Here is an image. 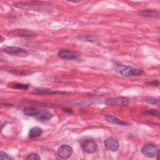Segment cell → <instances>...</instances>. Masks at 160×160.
Here are the masks:
<instances>
[{
    "mask_svg": "<svg viewBox=\"0 0 160 160\" xmlns=\"http://www.w3.org/2000/svg\"><path fill=\"white\" fill-rule=\"evenodd\" d=\"M144 114L147 115H151V116H159V111L155 109H148L144 112Z\"/></svg>",
    "mask_w": 160,
    "mask_h": 160,
    "instance_id": "obj_18",
    "label": "cell"
},
{
    "mask_svg": "<svg viewBox=\"0 0 160 160\" xmlns=\"http://www.w3.org/2000/svg\"><path fill=\"white\" fill-rule=\"evenodd\" d=\"M58 56L64 59H76L79 54L74 51L70 50H61L58 52Z\"/></svg>",
    "mask_w": 160,
    "mask_h": 160,
    "instance_id": "obj_9",
    "label": "cell"
},
{
    "mask_svg": "<svg viewBox=\"0 0 160 160\" xmlns=\"http://www.w3.org/2000/svg\"><path fill=\"white\" fill-rule=\"evenodd\" d=\"M42 130L39 127H33L32 128L29 132V136L31 138H37L41 135Z\"/></svg>",
    "mask_w": 160,
    "mask_h": 160,
    "instance_id": "obj_14",
    "label": "cell"
},
{
    "mask_svg": "<svg viewBox=\"0 0 160 160\" xmlns=\"http://www.w3.org/2000/svg\"><path fill=\"white\" fill-rule=\"evenodd\" d=\"M31 93L36 94H64V93H66V92L40 89H37L34 91V92H32Z\"/></svg>",
    "mask_w": 160,
    "mask_h": 160,
    "instance_id": "obj_13",
    "label": "cell"
},
{
    "mask_svg": "<svg viewBox=\"0 0 160 160\" xmlns=\"http://www.w3.org/2000/svg\"><path fill=\"white\" fill-rule=\"evenodd\" d=\"M138 14L147 18H158L159 16V12L152 9H144L138 12Z\"/></svg>",
    "mask_w": 160,
    "mask_h": 160,
    "instance_id": "obj_11",
    "label": "cell"
},
{
    "mask_svg": "<svg viewBox=\"0 0 160 160\" xmlns=\"http://www.w3.org/2000/svg\"><path fill=\"white\" fill-rule=\"evenodd\" d=\"M0 159L1 160L2 159H12V158H11L8 154H6V152H3V151H1L0 152Z\"/></svg>",
    "mask_w": 160,
    "mask_h": 160,
    "instance_id": "obj_20",
    "label": "cell"
},
{
    "mask_svg": "<svg viewBox=\"0 0 160 160\" xmlns=\"http://www.w3.org/2000/svg\"><path fill=\"white\" fill-rule=\"evenodd\" d=\"M104 144L107 149L112 152H115L118 151L119 147L118 141L112 137H109L107 138L104 141Z\"/></svg>",
    "mask_w": 160,
    "mask_h": 160,
    "instance_id": "obj_8",
    "label": "cell"
},
{
    "mask_svg": "<svg viewBox=\"0 0 160 160\" xmlns=\"http://www.w3.org/2000/svg\"><path fill=\"white\" fill-rule=\"evenodd\" d=\"M72 152L73 149L71 146L68 144H63L58 148L57 154L59 158L66 159L71 156Z\"/></svg>",
    "mask_w": 160,
    "mask_h": 160,
    "instance_id": "obj_6",
    "label": "cell"
},
{
    "mask_svg": "<svg viewBox=\"0 0 160 160\" xmlns=\"http://www.w3.org/2000/svg\"><path fill=\"white\" fill-rule=\"evenodd\" d=\"M141 101L148 102L149 104H155L157 106L159 105V101L158 99L153 98V97H149V96H146V97H142L141 98Z\"/></svg>",
    "mask_w": 160,
    "mask_h": 160,
    "instance_id": "obj_16",
    "label": "cell"
},
{
    "mask_svg": "<svg viewBox=\"0 0 160 160\" xmlns=\"http://www.w3.org/2000/svg\"><path fill=\"white\" fill-rule=\"evenodd\" d=\"M23 112H24V114L26 116H33V117H34L37 114V113L38 112L37 109H36L35 108H32V107H26V108H25L23 110Z\"/></svg>",
    "mask_w": 160,
    "mask_h": 160,
    "instance_id": "obj_15",
    "label": "cell"
},
{
    "mask_svg": "<svg viewBox=\"0 0 160 160\" xmlns=\"http://www.w3.org/2000/svg\"><path fill=\"white\" fill-rule=\"evenodd\" d=\"M129 99L127 97L118 96L110 98L105 101V103L109 106H127L129 103Z\"/></svg>",
    "mask_w": 160,
    "mask_h": 160,
    "instance_id": "obj_5",
    "label": "cell"
},
{
    "mask_svg": "<svg viewBox=\"0 0 160 160\" xmlns=\"http://www.w3.org/2000/svg\"><path fill=\"white\" fill-rule=\"evenodd\" d=\"M2 51L6 54L20 58H25L29 55L28 51L26 49L17 46H6L2 49Z\"/></svg>",
    "mask_w": 160,
    "mask_h": 160,
    "instance_id": "obj_2",
    "label": "cell"
},
{
    "mask_svg": "<svg viewBox=\"0 0 160 160\" xmlns=\"http://www.w3.org/2000/svg\"><path fill=\"white\" fill-rule=\"evenodd\" d=\"M9 34L16 37L32 38L37 36V34L32 30L26 29H15L9 31Z\"/></svg>",
    "mask_w": 160,
    "mask_h": 160,
    "instance_id": "obj_4",
    "label": "cell"
},
{
    "mask_svg": "<svg viewBox=\"0 0 160 160\" xmlns=\"http://www.w3.org/2000/svg\"><path fill=\"white\" fill-rule=\"evenodd\" d=\"M26 159H33V160H36V159L39 160V159H41V158L38 154L31 153L26 157Z\"/></svg>",
    "mask_w": 160,
    "mask_h": 160,
    "instance_id": "obj_19",
    "label": "cell"
},
{
    "mask_svg": "<svg viewBox=\"0 0 160 160\" xmlns=\"http://www.w3.org/2000/svg\"><path fill=\"white\" fill-rule=\"evenodd\" d=\"M115 69L118 73L124 77L141 76L143 73V71L141 69H135L132 67L122 64H116Z\"/></svg>",
    "mask_w": 160,
    "mask_h": 160,
    "instance_id": "obj_1",
    "label": "cell"
},
{
    "mask_svg": "<svg viewBox=\"0 0 160 160\" xmlns=\"http://www.w3.org/2000/svg\"><path fill=\"white\" fill-rule=\"evenodd\" d=\"M104 119H106V121H108L110 123H112V124L119 125V126H125L126 125V123L122 121L118 118H116L114 116H112V115L107 114L104 116Z\"/></svg>",
    "mask_w": 160,
    "mask_h": 160,
    "instance_id": "obj_12",
    "label": "cell"
},
{
    "mask_svg": "<svg viewBox=\"0 0 160 160\" xmlns=\"http://www.w3.org/2000/svg\"><path fill=\"white\" fill-rule=\"evenodd\" d=\"M3 41V38H2V36H1V42Z\"/></svg>",
    "mask_w": 160,
    "mask_h": 160,
    "instance_id": "obj_22",
    "label": "cell"
},
{
    "mask_svg": "<svg viewBox=\"0 0 160 160\" xmlns=\"http://www.w3.org/2000/svg\"><path fill=\"white\" fill-rule=\"evenodd\" d=\"M142 154L148 158H154L159 155V150L156 145L152 143L144 144L141 148Z\"/></svg>",
    "mask_w": 160,
    "mask_h": 160,
    "instance_id": "obj_3",
    "label": "cell"
},
{
    "mask_svg": "<svg viewBox=\"0 0 160 160\" xmlns=\"http://www.w3.org/2000/svg\"><path fill=\"white\" fill-rule=\"evenodd\" d=\"M149 84H151V85H152V86H158V85H159V82H158V81L154 80V81H153L149 82Z\"/></svg>",
    "mask_w": 160,
    "mask_h": 160,
    "instance_id": "obj_21",
    "label": "cell"
},
{
    "mask_svg": "<svg viewBox=\"0 0 160 160\" xmlns=\"http://www.w3.org/2000/svg\"><path fill=\"white\" fill-rule=\"evenodd\" d=\"M82 149L86 153H93L98 149L97 143L92 139H87L82 144Z\"/></svg>",
    "mask_w": 160,
    "mask_h": 160,
    "instance_id": "obj_7",
    "label": "cell"
},
{
    "mask_svg": "<svg viewBox=\"0 0 160 160\" xmlns=\"http://www.w3.org/2000/svg\"><path fill=\"white\" fill-rule=\"evenodd\" d=\"M34 117L38 120L42 122H44V121H48L50 119H51V118L52 117V115L50 112L48 111H42L41 112H38Z\"/></svg>",
    "mask_w": 160,
    "mask_h": 160,
    "instance_id": "obj_10",
    "label": "cell"
},
{
    "mask_svg": "<svg viewBox=\"0 0 160 160\" xmlns=\"http://www.w3.org/2000/svg\"><path fill=\"white\" fill-rule=\"evenodd\" d=\"M13 88L16 89H27L29 88V85L25 84H21V83H16L13 84Z\"/></svg>",
    "mask_w": 160,
    "mask_h": 160,
    "instance_id": "obj_17",
    "label": "cell"
}]
</instances>
